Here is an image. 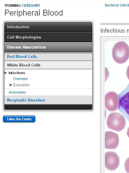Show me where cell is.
<instances>
[{
    "instance_id": "obj_7",
    "label": "cell",
    "mask_w": 129,
    "mask_h": 173,
    "mask_svg": "<svg viewBox=\"0 0 129 173\" xmlns=\"http://www.w3.org/2000/svg\"><path fill=\"white\" fill-rule=\"evenodd\" d=\"M4 122H34L35 117L33 116H4Z\"/></svg>"
},
{
    "instance_id": "obj_2",
    "label": "cell",
    "mask_w": 129,
    "mask_h": 173,
    "mask_svg": "<svg viewBox=\"0 0 129 173\" xmlns=\"http://www.w3.org/2000/svg\"><path fill=\"white\" fill-rule=\"evenodd\" d=\"M106 124L109 129L119 132L125 128L126 120L125 117L120 113L112 112L108 115Z\"/></svg>"
},
{
    "instance_id": "obj_1",
    "label": "cell",
    "mask_w": 129,
    "mask_h": 173,
    "mask_svg": "<svg viewBox=\"0 0 129 173\" xmlns=\"http://www.w3.org/2000/svg\"><path fill=\"white\" fill-rule=\"evenodd\" d=\"M112 56L115 61L118 64L125 62L129 58V47L123 41L116 43L113 47Z\"/></svg>"
},
{
    "instance_id": "obj_5",
    "label": "cell",
    "mask_w": 129,
    "mask_h": 173,
    "mask_svg": "<svg viewBox=\"0 0 129 173\" xmlns=\"http://www.w3.org/2000/svg\"><path fill=\"white\" fill-rule=\"evenodd\" d=\"M120 159L118 155L113 152H108L105 154V166L108 169L113 171L118 167Z\"/></svg>"
},
{
    "instance_id": "obj_9",
    "label": "cell",
    "mask_w": 129,
    "mask_h": 173,
    "mask_svg": "<svg viewBox=\"0 0 129 173\" xmlns=\"http://www.w3.org/2000/svg\"><path fill=\"white\" fill-rule=\"evenodd\" d=\"M126 75L128 79L129 80V65L128 66L127 69Z\"/></svg>"
},
{
    "instance_id": "obj_8",
    "label": "cell",
    "mask_w": 129,
    "mask_h": 173,
    "mask_svg": "<svg viewBox=\"0 0 129 173\" xmlns=\"http://www.w3.org/2000/svg\"><path fill=\"white\" fill-rule=\"evenodd\" d=\"M124 168L126 172L129 173V157L126 159L125 162Z\"/></svg>"
},
{
    "instance_id": "obj_10",
    "label": "cell",
    "mask_w": 129,
    "mask_h": 173,
    "mask_svg": "<svg viewBox=\"0 0 129 173\" xmlns=\"http://www.w3.org/2000/svg\"><path fill=\"white\" fill-rule=\"evenodd\" d=\"M127 135L128 137H129V127L128 128L127 132Z\"/></svg>"
},
{
    "instance_id": "obj_3",
    "label": "cell",
    "mask_w": 129,
    "mask_h": 173,
    "mask_svg": "<svg viewBox=\"0 0 129 173\" xmlns=\"http://www.w3.org/2000/svg\"><path fill=\"white\" fill-rule=\"evenodd\" d=\"M118 97V109L129 122V83Z\"/></svg>"
},
{
    "instance_id": "obj_6",
    "label": "cell",
    "mask_w": 129,
    "mask_h": 173,
    "mask_svg": "<svg viewBox=\"0 0 129 173\" xmlns=\"http://www.w3.org/2000/svg\"><path fill=\"white\" fill-rule=\"evenodd\" d=\"M105 147L106 149H115L119 143L118 134L111 131H107L105 133Z\"/></svg>"
},
{
    "instance_id": "obj_4",
    "label": "cell",
    "mask_w": 129,
    "mask_h": 173,
    "mask_svg": "<svg viewBox=\"0 0 129 173\" xmlns=\"http://www.w3.org/2000/svg\"><path fill=\"white\" fill-rule=\"evenodd\" d=\"M119 98L118 94L113 91L108 92L105 96V107L110 111H114L118 108Z\"/></svg>"
}]
</instances>
